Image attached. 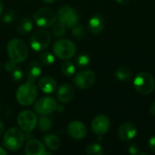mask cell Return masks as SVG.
Instances as JSON below:
<instances>
[{
    "label": "cell",
    "instance_id": "4316f807",
    "mask_svg": "<svg viewBox=\"0 0 155 155\" xmlns=\"http://www.w3.org/2000/svg\"><path fill=\"white\" fill-rule=\"evenodd\" d=\"M85 153L88 155H102L104 154V150L99 143H91L86 146Z\"/></svg>",
    "mask_w": 155,
    "mask_h": 155
},
{
    "label": "cell",
    "instance_id": "9a60e30c",
    "mask_svg": "<svg viewBox=\"0 0 155 155\" xmlns=\"http://www.w3.org/2000/svg\"><path fill=\"white\" fill-rule=\"evenodd\" d=\"M75 94L74 87L70 84H64L56 90V99L61 104H67L71 102Z\"/></svg>",
    "mask_w": 155,
    "mask_h": 155
},
{
    "label": "cell",
    "instance_id": "cb8c5ba5",
    "mask_svg": "<svg viewBox=\"0 0 155 155\" xmlns=\"http://www.w3.org/2000/svg\"><path fill=\"white\" fill-rule=\"evenodd\" d=\"M115 75L117 77V79L121 80V81H125L131 78L132 76V72L131 70L126 67V66H120L115 73Z\"/></svg>",
    "mask_w": 155,
    "mask_h": 155
},
{
    "label": "cell",
    "instance_id": "7a4b0ae2",
    "mask_svg": "<svg viewBox=\"0 0 155 155\" xmlns=\"http://www.w3.org/2000/svg\"><path fill=\"white\" fill-rule=\"evenodd\" d=\"M6 52L9 59L13 60L16 64L25 62L29 54L26 44L19 38H13L7 43Z\"/></svg>",
    "mask_w": 155,
    "mask_h": 155
},
{
    "label": "cell",
    "instance_id": "603a6c76",
    "mask_svg": "<svg viewBox=\"0 0 155 155\" xmlns=\"http://www.w3.org/2000/svg\"><path fill=\"white\" fill-rule=\"evenodd\" d=\"M75 70H76V68L73 62H71L69 60H64V62L61 65V71L64 75H65L67 77L73 76L75 74Z\"/></svg>",
    "mask_w": 155,
    "mask_h": 155
},
{
    "label": "cell",
    "instance_id": "ba28073f",
    "mask_svg": "<svg viewBox=\"0 0 155 155\" xmlns=\"http://www.w3.org/2000/svg\"><path fill=\"white\" fill-rule=\"evenodd\" d=\"M57 20L67 28H72L79 23L80 15L78 12L70 5H63L58 9Z\"/></svg>",
    "mask_w": 155,
    "mask_h": 155
},
{
    "label": "cell",
    "instance_id": "4fadbf2b",
    "mask_svg": "<svg viewBox=\"0 0 155 155\" xmlns=\"http://www.w3.org/2000/svg\"><path fill=\"white\" fill-rule=\"evenodd\" d=\"M67 134L75 140H82L87 135L86 125L81 121H72L66 127Z\"/></svg>",
    "mask_w": 155,
    "mask_h": 155
},
{
    "label": "cell",
    "instance_id": "9c48e42d",
    "mask_svg": "<svg viewBox=\"0 0 155 155\" xmlns=\"http://www.w3.org/2000/svg\"><path fill=\"white\" fill-rule=\"evenodd\" d=\"M37 116L35 113L30 110H24L17 115V124L24 133H31L37 126Z\"/></svg>",
    "mask_w": 155,
    "mask_h": 155
},
{
    "label": "cell",
    "instance_id": "7c38bea8",
    "mask_svg": "<svg viewBox=\"0 0 155 155\" xmlns=\"http://www.w3.org/2000/svg\"><path fill=\"white\" fill-rule=\"evenodd\" d=\"M110 126H111V121L109 117L104 114H100L94 117L91 124L93 133L98 136L105 134L109 131Z\"/></svg>",
    "mask_w": 155,
    "mask_h": 155
},
{
    "label": "cell",
    "instance_id": "7402d4cb",
    "mask_svg": "<svg viewBox=\"0 0 155 155\" xmlns=\"http://www.w3.org/2000/svg\"><path fill=\"white\" fill-rule=\"evenodd\" d=\"M52 125L53 122L47 115H41V117L37 120V127L41 132H49L52 128Z\"/></svg>",
    "mask_w": 155,
    "mask_h": 155
},
{
    "label": "cell",
    "instance_id": "f35d334b",
    "mask_svg": "<svg viewBox=\"0 0 155 155\" xmlns=\"http://www.w3.org/2000/svg\"><path fill=\"white\" fill-rule=\"evenodd\" d=\"M3 10H4V4H3L2 0H0V16L3 13Z\"/></svg>",
    "mask_w": 155,
    "mask_h": 155
},
{
    "label": "cell",
    "instance_id": "277c9868",
    "mask_svg": "<svg viewBox=\"0 0 155 155\" xmlns=\"http://www.w3.org/2000/svg\"><path fill=\"white\" fill-rule=\"evenodd\" d=\"M53 53L61 60H70L76 54V45L73 41L61 37L54 43Z\"/></svg>",
    "mask_w": 155,
    "mask_h": 155
},
{
    "label": "cell",
    "instance_id": "5bb4252c",
    "mask_svg": "<svg viewBox=\"0 0 155 155\" xmlns=\"http://www.w3.org/2000/svg\"><path fill=\"white\" fill-rule=\"evenodd\" d=\"M25 153L26 155H49L51 153L46 151L44 143L37 139H30L25 146Z\"/></svg>",
    "mask_w": 155,
    "mask_h": 155
},
{
    "label": "cell",
    "instance_id": "30bf717a",
    "mask_svg": "<svg viewBox=\"0 0 155 155\" xmlns=\"http://www.w3.org/2000/svg\"><path fill=\"white\" fill-rule=\"evenodd\" d=\"M57 101L51 96H43L35 100L34 103V110L37 114L40 115H48L56 111Z\"/></svg>",
    "mask_w": 155,
    "mask_h": 155
},
{
    "label": "cell",
    "instance_id": "d590c367",
    "mask_svg": "<svg viewBox=\"0 0 155 155\" xmlns=\"http://www.w3.org/2000/svg\"><path fill=\"white\" fill-rule=\"evenodd\" d=\"M150 113L155 116V102L153 104H152V105L150 106Z\"/></svg>",
    "mask_w": 155,
    "mask_h": 155
},
{
    "label": "cell",
    "instance_id": "2e32d148",
    "mask_svg": "<svg viewBox=\"0 0 155 155\" xmlns=\"http://www.w3.org/2000/svg\"><path fill=\"white\" fill-rule=\"evenodd\" d=\"M137 134V128L134 124L131 122H127L123 124L119 130H118V135L119 138L123 142H129L135 138Z\"/></svg>",
    "mask_w": 155,
    "mask_h": 155
},
{
    "label": "cell",
    "instance_id": "836d02e7",
    "mask_svg": "<svg viewBox=\"0 0 155 155\" xmlns=\"http://www.w3.org/2000/svg\"><path fill=\"white\" fill-rule=\"evenodd\" d=\"M130 153H134V154H138L139 152H138V149L135 147V145H132L130 147Z\"/></svg>",
    "mask_w": 155,
    "mask_h": 155
},
{
    "label": "cell",
    "instance_id": "ab89813d",
    "mask_svg": "<svg viewBox=\"0 0 155 155\" xmlns=\"http://www.w3.org/2000/svg\"><path fill=\"white\" fill-rule=\"evenodd\" d=\"M44 3H46V4H53L54 2H55L56 0H42Z\"/></svg>",
    "mask_w": 155,
    "mask_h": 155
},
{
    "label": "cell",
    "instance_id": "f546056e",
    "mask_svg": "<svg viewBox=\"0 0 155 155\" xmlns=\"http://www.w3.org/2000/svg\"><path fill=\"white\" fill-rule=\"evenodd\" d=\"M16 17H17V13L14 9H8L2 15V21L5 24H11L15 20Z\"/></svg>",
    "mask_w": 155,
    "mask_h": 155
},
{
    "label": "cell",
    "instance_id": "8fae6325",
    "mask_svg": "<svg viewBox=\"0 0 155 155\" xmlns=\"http://www.w3.org/2000/svg\"><path fill=\"white\" fill-rule=\"evenodd\" d=\"M96 75L92 70L86 69L77 73L73 79L74 84L81 90H87L91 88L95 83Z\"/></svg>",
    "mask_w": 155,
    "mask_h": 155
},
{
    "label": "cell",
    "instance_id": "b9f144b4",
    "mask_svg": "<svg viewBox=\"0 0 155 155\" xmlns=\"http://www.w3.org/2000/svg\"><path fill=\"white\" fill-rule=\"evenodd\" d=\"M2 69V64H1V62H0V70Z\"/></svg>",
    "mask_w": 155,
    "mask_h": 155
},
{
    "label": "cell",
    "instance_id": "d6986e66",
    "mask_svg": "<svg viewBox=\"0 0 155 155\" xmlns=\"http://www.w3.org/2000/svg\"><path fill=\"white\" fill-rule=\"evenodd\" d=\"M43 142L49 151H57L61 146L60 138L54 134H46L43 136Z\"/></svg>",
    "mask_w": 155,
    "mask_h": 155
},
{
    "label": "cell",
    "instance_id": "d6a6232c",
    "mask_svg": "<svg viewBox=\"0 0 155 155\" xmlns=\"http://www.w3.org/2000/svg\"><path fill=\"white\" fill-rule=\"evenodd\" d=\"M149 148L152 152L155 153V136H153L150 140H149Z\"/></svg>",
    "mask_w": 155,
    "mask_h": 155
},
{
    "label": "cell",
    "instance_id": "e0dca14e",
    "mask_svg": "<svg viewBox=\"0 0 155 155\" xmlns=\"http://www.w3.org/2000/svg\"><path fill=\"white\" fill-rule=\"evenodd\" d=\"M37 87L39 90H41L42 93L50 94L54 93L57 90V82L55 81L54 78L45 75V76L41 77L38 80Z\"/></svg>",
    "mask_w": 155,
    "mask_h": 155
},
{
    "label": "cell",
    "instance_id": "83f0119b",
    "mask_svg": "<svg viewBox=\"0 0 155 155\" xmlns=\"http://www.w3.org/2000/svg\"><path fill=\"white\" fill-rule=\"evenodd\" d=\"M72 35L78 40L83 39L85 35V30H84V26L82 25H80L79 23L77 25H75L74 26H73L72 27Z\"/></svg>",
    "mask_w": 155,
    "mask_h": 155
},
{
    "label": "cell",
    "instance_id": "44dd1931",
    "mask_svg": "<svg viewBox=\"0 0 155 155\" xmlns=\"http://www.w3.org/2000/svg\"><path fill=\"white\" fill-rule=\"evenodd\" d=\"M33 27H34L33 21L28 17H23L18 22L17 31L21 35H26L33 30Z\"/></svg>",
    "mask_w": 155,
    "mask_h": 155
},
{
    "label": "cell",
    "instance_id": "6da1fadb",
    "mask_svg": "<svg viewBox=\"0 0 155 155\" xmlns=\"http://www.w3.org/2000/svg\"><path fill=\"white\" fill-rule=\"evenodd\" d=\"M37 97V87L35 82L27 81L22 84L15 91V99L22 106L33 104Z\"/></svg>",
    "mask_w": 155,
    "mask_h": 155
},
{
    "label": "cell",
    "instance_id": "8992f818",
    "mask_svg": "<svg viewBox=\"0 0 155 155\" xmlns=\"http://www.w3.org/2000/svg\"><path fill=\"white\" fill-rule=\"evenodd\" d=\"M134 86L139 94L143 95L150 94L155 88L154 78L147 72L139 73L134 80Z\"/></svg>",
    "mask_w": 155,
    "mask_h": 155
},
{
    "label": "cell",
    "instance_id": "ac0fdd59",
    "mask_svg": "<svg viewBox=\"0 0 155 155\" xmlns=\"http://www.w3.org/2000/svg\"><path fill=\"white\" fill-rule=\"evenodd\" d=\"M104 26L105 21L104 16L101 15H94L88 21V30L94 35L100 34L104 30Z\"/></svg>",
    "mask_w": 155,
    "mask_h": 155
},
{
    "label": "cell",
    "instance_id": "1f68e13d",
    "mask_svg": "<svg viewBox=\"0 0 155 155\" xmlns=\"http://www.w3.org/2000/svg\"><path fill=\"white\" fill-rule=\"evenodd\" d=\"M23 77H24V73H23V71H22L19 67H17L15 70H14V71L12 72V78H13L15 81L20 82V81L23 79Z\"/></svg>",
    "mask_w": 155,
    "mask_h": 155
},
{
    "label": "cell",
    "instance_id": "484cf974",
    "mask_svg": "<svg viewBox=\"0 0 155 155\" xmlns=\"http://www.w3.org/2000/svg\"><path fill=\"white\" fill-rule=\"evenodd\" d=\"M39 59L42 64H44L45 65H47V66L53 64L55 61L54 54H53L50 52H45V51L41 52V54L39 55Z\"/></svg>",
    "mask_w": 155,
    "mask_h": 155
},
{
    "label": "cell",
    "instance_id": "e575fe53",
    "mask_svg": "<svg viewBox=\"0 0 155 155\" xmlns=\"http://www.w3.org/2000/svg\"><path fill=\"white\" fill-rule=\"evenodd\" d=\"M4 131H5V125H4L3 122L1 121V119H0V136L4 134Z\"/></svg>",
    "mask_w": 155,
    "mask_h": 155
},
{
    "label": "cell",
    "instance_id": "8d00e7d4",
    "mask_svg": "<svg viewBox=\"0 0 155 155\" xmlns=\"http://www.w3.org/2000/svg\"><path fill=\"white\" fill-rule=\"evenodd\" d=\"M64 110V106L63 104H58L57 105V108H56V111L59 112V113H63Z\"/></svg>",
    "mask_w": 155,
    "mask_h": 155
},
{
    "label": "cell",
    "instance_id": "4dcf8cb0",
    "mask_svg": "<svg viewBox=\"0 0 155 155\" xmlns=\"http://www.w3.org/2000/svg\"><path fill=\"white\" fill-rule=\"evenodd\" d=\"M17 67H18V66H17V64H16L15 62H14L13 60H11V59H8V60L5 63V64H4L5 70L6 72H10V73H12V72H13L14 70H15Z\"/></svg>",
    "mask_w": 155,
    "mask_h": 155
},
{
    "label": "cell",
    "instance_id": "5b68a950",
    "mask_svg": "<svg viewBox=\"0 0 155 155\" xmlns=\"http://www.w3.org/2000/svg\"><path fill=\"white\" fill-rule=\"evenodd\" d=\"M52 35L45 28H40L33 32L30 36L29 44L31 48L35 52L45 51L51 44Z\"/></svg>",
    "mask_w": 155,
    "mask_h": 155
},
{
    "label": "cell",
    "instance_id": "52a82bcc",
    "mask_svg": "<svg viewBox=\"0 0 155 155\" xmlns=\"http://www.w3.org/2000/svg\"><path fill=\"white\" fill-rule=\"evenodd\" d=\"M34 21L39 27H51L57 21V13L50 7H41L34 14Z\"/></svg>",
    "mask_w": 155,
    "mask_h": 155
},
{
    "label": "cell",
    "instance_id": "74e56055",
    "mask_svg": "<svg viewBox=\"0 0 155 155\" xmlns=\"http://www.w3.org/2000/svg\"><path fill=\"white\" fill-rule=\"evenodd\" d=\"M7 154V152L3 148V147H1L0 146V155H6Z\"/></svg>",
    "mask_w": 155,
    "mask_h": 155
},
{
    "label": "cell",
    "instance_id": "3957f363",
    "mask_svg": "<svg viewBox=\"0 0 155 155\" xmlns=\"http://www.w3.org/2000/svg\"><path fill=\"white\" fill-rule=\"evenodd\" d=\"M25 135L20 128L11 127L5 131L3 137V143L6 150L10 152L18 151L25 143Z\"/></svg>",
    "mask_w": 155,
    "mask_h": 155
},
{
    "label": "cell",
    "instance_id": "f1b7e54d",
    "mask_svg": "<svg viewBox=\"0 0 155 155\" xmlns=\"http://www.w3.org/2000/svg\"><path fill=\"white\" fill-rule=\"evenodd\" d=\"M90 62H91V56L87 53H83V54H79L77 56V59H76L77 65L79 67H82V68L88 66Z\"/></svg>",
    "mask_w": 155,
    "mask_h": 155
},
{
    "label": "cell",
    "instance_id": "d4e9b609",
    "mask_svg": "<svg viewBox=\"0 0 155 155\" xmlns=\"http://www.w3.org/2000/svg\"><path fill=\"white\" fill-rule=\"evenodd\" d=\"M66 26L60 22H55L52 25V34L56 37H62L66 34Z\"/></svg>",
    "mask_w": 155,
    "mask_h": 155
},
{
    "label": "cell",
    "instance_id": "ffe728a7",
    "mask_svg": "<svg viewBox=\"0 0 155 155\" xmlns=\"http://www.w3.org/2000/svg\"><path fill=\"white\" fill-rule=\"evenodd\" d=\"M43 73L42 65L39 62L37 61H32L27 69V79L29 81L35 82L36 79H38Z\"/></svg>",
    "mask_w": 155,
    "mask_h": 155
},
{
    "label": "cell",
    "instance_id": "60d3db41",
    "mask_svg": "<svg viewBox=\"0 0 155 155\" xmlns=\"http://www.w3.org/2000/svg\"><path fill=\"white\" fill-rule=\"evenodd\" d=\"M119 4H126L128 2V0H116Z\"/></svg>",
    "mask_w": 155,
    "mask_h": 155
}]
</instances>
